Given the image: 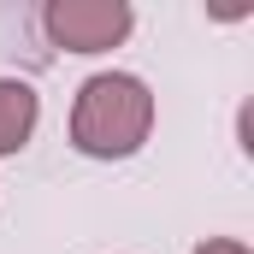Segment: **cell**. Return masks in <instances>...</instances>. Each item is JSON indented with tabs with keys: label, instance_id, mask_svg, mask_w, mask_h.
<instances>
[{
	"label": "cell",
	"instance_id": "cell-1",
	"mask_svg": "<svg viewBox=\"0 0 254 254\" xmlns=\"http://www.w3.org/2000/svg\"><path fill=\"white\" fill-rule=\"evenodd\" d=\"M154 130V95L130 71H95L71 101V148L89 160H130Z\"/></svg>",
	"mask_w": 254,
	"mask_h": 254
},
{
	"label": "cell",
	"instance_id": "cell-2",
	"mask_svg": "<svg viewBox=\"0 0 254 254\" xmlns=\"http://www.w3.org/2000/svg\"><path fill=\"white\" fill-rule=\"evenodd\" d=\"M130 24L136 12L125 0H48L42 6V30L65 54H107L130 36Z\"/></svg>",
	"mask_w": 254,
	"mask_h": 254
},
{
	"label": "cell",
	"instance_id": "cell-3",
	"mask_svg": "<svg viewBox=\"0 0 254 254\" xmlns=\"http://www.w3.org/2000/svg\"><path fill=\"white\" fill-rule=\"evenodd\" d=\"M36 119H42V101L24 77H0V160L18 154L30 136H36Z\"/></svg>",
	"mask_w": 254,
	"mask_h": 254
},
{
	"label": "cell",
	"instance_id": "cell-4",
	"mask_svg": "<svg viewBox=\"0 0 254 254\" xmlns=\"http://www.w3.org/2000/svg\"><path fill=\"white\" fill-rule=\"evenodd\" d=\"M195 254H249V243H237V237H207Z\"/></svg>",
	"mask_w": 254,
	"mask_h": 254
}]
</instances>
